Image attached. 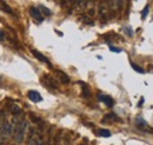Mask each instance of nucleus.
<instances>
[{"label": "nucleus", "mask_w": 153, "mask_h": 145, "mask_svg": "<svg viewBox=\"0 0 153 145\" xmlns=\"http://www.w3.org/2000/svg\"><path fill=\"white\" fill-rule=\"evenodd\" d=\"M17 124H18L17 119H14V122H12V123L11 122H6L4 124L2 129L0 130V138H8L13 133L14 127L17 126Z\"/></svg>", "instance_id": "nucleus-2"}, {"label": "nucleus", "mask_w": 153, "mask_h": 145, "mask_svg": "<svg viewBox=\"0 0 153 145\" xmlns=\"http://www.w3.org/2000/svg\"><path fill=\"white\" fill-rule=\"evenodd\" d=\"M30 16L34 19L36 21H38V22H41V21L44 20V17H42L41 12L38 10V7H33V6H32V7L30 8Z\"/></svg>", "instance_id": "nucleus-3"}, {"label": "nucleus", "mask_w": 153, "mask_h": 145, "mask_svg": "<svg viewBox=\"0 0 153 145\" xmlns=\"http://www.w3.org/2000/svg\"><path fill=\"white\" fill-rule=\"evenodd\" d=\"M27 97H28V99H30L31 102H33V103H39V102H41V100H42L41 94L39 93L38 91H36V90L28 91Z\"/></svg>", "instance_id": "nucleus-4"}, {"label": "nucleus", "mask_w": 153, "mask_h": 145, "mask_svg": "<svg viewBox=\"0 0 153 145\" xmlns=\"http://www.w3.org/2000/svg\"><path fill=\"white\" fill-rule=\"evenodd\" d=\"M30 145H45V144H44V142L41 141V138H40L39 135L33 133V135H31V137H30Z\"/></svg>", "instance_id": "nucleus-6"}, {"label": "nucleus", "mask_w": 153, "mask_h": 145, "mask_svg": "<svg viewBox=\"0 0 153 145\" xmlns=\"http://www.w3.org/2000/svg\"><path fill=\"white\" fill-rule=\"evenodd\" d=\"M0 39H4V32L0 30Z\"/></svg>", "instance_id": "nucleus-22"}, {"label": "nucleus", "mask_w": 153, "mask_h": 145, "mask_svg": "<svg viewBox=\"0 0 153 145\" xmlns=\"http://www.w3.org/2000/svg\"><path fill=\"white\" fill-rule=\"evenodd\" d=\"M131 66L133 67V70H135L137 72H139V73H145V71H144V69L139 67V66H138V65H135L134 63H131Z\"/></svg>", "instance_id": "nucleus-16"}, {"label": "nucleus", "mask_w": 153, "mask_h": 145, "mask_svg": "<svg viewBox=\"0 0 153 145\" xmlns=\"http://www.w3.org/2000/svg\"><path fill=\"white\" fill-rule=\"evenodd\" d=\"M27 130H28V123H27L26 119L18 122L17 126L14 127V131H13V133H14V139H16V142H17L18 144L24 142Z\"/></svg>", "instance_id": "nucleus-1"}, {"label": "nucleus", "mask_w": 153, "mask_h": 145, "mask_svg": "<svg viewBox=\"0 0 153 145\" xmlns=\"http://www.w3.org/2000/svg\"><path fill=\"white\" fill-rule=\"evenodd\" d=\"M67 145H70V144H67Z\"/></svg>", "instance_id": "nucleus-23"}, {"label": "nucleus", "mask_w": 153, "mask_h": 145, "mask_svg": "<svg viewBox=\"0 0 153 145\" xmlns=\"http://www.w3.org/2000/svg\"><path fill=\"white\" fill-rule=\"evenodd\" d=\"M99 135L102 136V137H110L111 132L108 130H106V129H101V130H99Z\"/></svg>", "instance_id": "nucleus-14"}, {"label": "nucleus", "mask_w": 153, "mask_h": 145, "mask_svg": "<svg viewBox=\"0 0 153 145\" xmlns=\"http://www.w3.org/2000/svg\"><path fill=\"white\" fill-rule=\"evenodd\" d=\"M124 31L127 33L128 37H133V31L131 30V27H124Z\"/></svg>", "instance_id": "nucleus-18"}, {"label": "nucleus", "mask_w": 153, "mask_h": 145, "mask_svg": "<svg viewBox=\"0 0 153 145\" xmlns=\"http://www.w3.org/2000/svg\"><path fill=\"white\" fill-rule=\"evenodd\" d=\"M32 53H33V55H34V57H36L38 60H40V61H44V63H46V64H48V65H50V60H48V59H47V58H46L44 55H41L40 52H38L37 50H32Z\"/></svg>", "instance_id": "nucleus-8"}, {"label": "nucleus", "mask_w": 153, "mask_h": 145, "mask_svg": "<svg viewBox=\"0 0 153 145\" xmlns=\"http://www.w3.org/2000/svg\"><path fill=\"white\" fill-rule=\"evenodd\" d=\"M110 51L119 53V52H121V49H118V47H114V46H110Z\"/></svg>", "instance_id": "nucleus-20"}, {"label": "nucleus", "mask_w": 153, "mask_h": 145, "mask_svg": "<svg viewBox=\"0 0 153 145\" xmlns=\"http://www.w3.org/2000/svg\"><path fill=\"white\" fill-rule=\"evenodd\" d=\"M8 109H10V111H11V113H12V114H14V116H18V114L21 113V109H20V106L18 105V104H16V103L10 104Z\"/></svg>", "instance_id": "nucleus-7"}, {"label": "nucleus", "mask_w": 153, "mask_h": 145, "mask_svg": "<svg viewBox=\"0 0 153 145\" xmlns=\"http://www.w3.org/2000/svg\"><path fill=\"white\" fill-rule=\"evenodd\" d=\"M149 10H150V6H149V5H146V6H145V8H144V10H143V12H141V18L143 19H145L146 17H147Z\"/></svg>", "instance_id": "nucleus-15"}, {"label": "nucleus", "mask_w": 153, "mask_h": 145, "mask_svg": "<svg viewBox=\"0 0 153 145\" xmlns=\"http://www.w3.org/2000/svg\"><path fill=\"white\" fill-rule=\"evenodd\" d=\"M57 74H58V77H59V79H60V81H61V83L67 84V83L70 81V78H68V77H67L64 72H61V71H57Z\"/></svg>", "instance_id": "nucleus-9"}, {"label": "nucleus", "mask_w": 153, "mask_h": 145, "mask_svg": "<svg viewBox=\"0 0 153 145\" xmlns=\"http://www.w3.org/2000/svg\"><path fill=\"white\" fill-rule=\"evenodd\" d=\"M0 10L5 11V12H7V13H12L11 7H10V6H8L6 2H4V1H0Z\"/></svg>", "instance_id": "nucleus-13"}, {"label": "nucleus", "mask_w": 153, "mask_h": 145, "mask_svg": "<svg viewBox=\"0 0 153 145\" xmlns=\"http://www.w3.org/2000/svg\"><path fill=\"white\" fill-rule=\"evenodd\" d=\"M135 124H137V126L139 127V129H143V127L147 126V123H146V122L144 120V118H141V117H137Z\"/></svg>", "instance_id": "nucleus-11"}, {"label": "nucleus", "mask_w": 153, "mask_h": 145, "mask_svg": "<svg viewBox=\"0 0 153 145\" xmlns=\"http://www.w3.org/2000/svg\"><path fill=\"white\" fill-rule=\"evenodd\" d=\"M38 10L41 12V14H42V17H45V16H51L52 14V12L46 7V6H42V5H39L38 6Z\"/></svg>", "instance_id": "nucleus-10"}, {"label": "nucleus", "mask_w": 153, "mask_h": 145, "mask_svg": "<svg viewBox=\"0 0 153 145\" xmlns=\"http://www.w3.org/2000/svg\"><path fill=\"white\" fill-rule=\"evenodd\" d=\"M143 104H144V97H141V98H140V102H139L138 106H143Z\"/></svg>", "instance_id": "nucleus-21"}, {"label": "nucleus", "mask_w": 153, "mask_h": 145, "mask_svg": "<svg viewBox=\"0 0 153 145\" xmlns=\"http://www.w3.org/2000/svg\"><path fill=\"white\" fill-rule=\"evenodd\" d=\"M98 99H99L100 102H102V103H104L106 106H108V108H112L113 104H114L113 99H112L110 96H106V94H99V96H98Z\"/></svg>", "instance_id": "nucleus-5"}, {"label": "nucleus", "mask_w": 153, "mask_h": 145, "mask_svg": "<svg viewBox=\"0 0 153 145\" xmlns=\"http://www.w3.org/2000/svg\"><path fill=\"white\" fill-rule=\"evenodd\" d=\"M76 6H80L79 8H84V6H86V5H87V1H76Z\"/></svg>", "instance_id": "nucleus-19"}, {"label": "nucleus", "mask_w": 153, "mask_h": 145, "mask_svg": "<svg viewBox=\"0 0 153 145\" xmlns=\"http://www.w3.org/2000/svg\"><path fill=\"white\" fill-rule=\"evenodd\" d=\"M6 118H7V117H6V112H5L4 110H1V111H0V130L2 129L4 124L7 122Z\"/></svg>", "instance_id": "nucleus-12"}, {"label": "nucleus", "mask_w": 153, "mask_h": 145, "mask_svg": "<svg viewBox=\"0 0 153 145\" xmlns=\"http://www.w3.org/2000/svg\"><path fill=\"white\" fill-rule=\"evenodd\" d=\"M80 84L82 85V89H84V96H85V97H88V96H90V90L87 89L86 84H84L82 81H80Z\"/></svg>", "instance_id": "nucleus-17"}]
</instances>
